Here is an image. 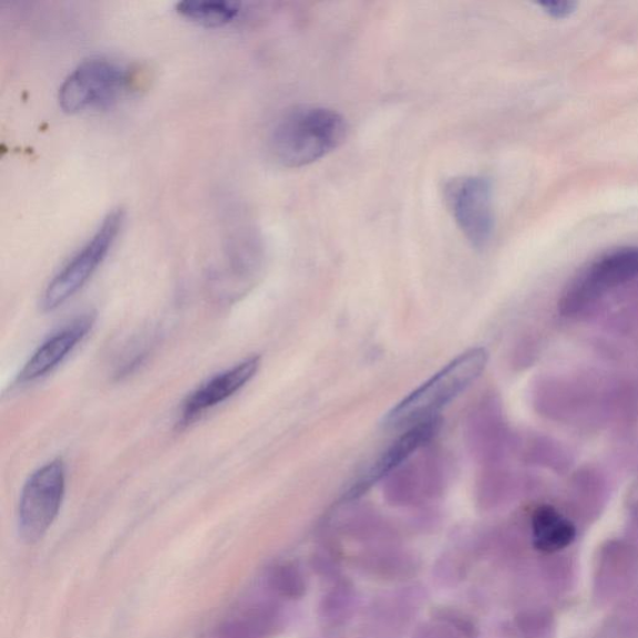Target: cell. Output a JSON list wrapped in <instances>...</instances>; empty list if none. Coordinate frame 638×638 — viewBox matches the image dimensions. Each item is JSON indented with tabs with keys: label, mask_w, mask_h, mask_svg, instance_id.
<instances>
[{
	"label": "cell",
	"mask_w": 638,
	"mask_h": 638,
	"mask_svg": "<svg viewBox=\"0 0 638 638\" xmlns=\"http://www.w3.org/2000/svg\"><path fill=\"white\" fill-rule=\"evenodd\" d=\"M280 624L279 607L270 602L256 604L225 621L215 638H270Z\"/></svg>",
	"instance_id": "obj_12"
},
{
	"label": "cell",
	"mask_w": 638,
	"mask_h": 638,
	"mask_svg": "<svg viewBox=\"0 0 638 638\" xmlns=\"http://www.w3.org/2000/svg\"><path fill=\"white\" fill-rule=\"evenodd\" d=\"M365 570L382 576V578H403L417 568L413 558L407 554H368L363 558Z\"/></svg>",
	"instance_id": "obj_16"
},
{
	"label": "cell",
	"mask_w": 638,
	"mask_h": 638,
	"mask_svg": "<svg viewBox=\"0 0 638 638\" xmlns=\"http://www.w3.org/2000/svg\"><path fill=\"white\" fill-rule=\"evenodd\" d=\"M136 84L137 74L131 67L104 57L89 58L60 86L59 106L69 114L106 109L130 94Z\"/></svg>",
	"instance_id": "obj_3"
},
{
	"label": "cell",
	"mask_w": 638,
	"mask_h": 638,
	"mask_svg": "<svg viewBox=\"0 0 638 638\" xmlns=\"http://www.w3.org/2000/svg\"><path fill=\"white\" fill-rule=\"evenodd\" d=\"M94 313L78 316L58 332L51 335L29 358L18 376V383L26 385L46 377L64 362L66 358L74 351L94 326Z\"/></svg>",
	"instance_id": "obj_8"
},
{
	"label": "cell",
	"mask_w": 638,
	"mask_h": 638,
	"mask_svg": "<svg viewBox=\"0 0 638 638\" xmlns=\"http://www.w3.org/2000/svg\"><path fill=\"white\" fill-rule=\"evenodd\" d=\"M538 6L544 13L557 20L570 18L576 12V8H578V3L575 2H542Z\"/></svg>",
	"instance_id": "obj_20"
},
{
	"label": "cell",
	"mask_w": 638,
	"mask_h": 638,
	"mask_svg": "<svg viewBox=\"0 0 638 638\" xmlns=\"http://www.w3.org/2000/svg\"><path fill=\"white\" fill-rule=\"evenodd\" d=\"M66 494V467L60 459L39 468L26 482L18 509V530L27 542L43 538L58 517Z\"/></svg>",
	"instance_id": "obj_6"
},
{
	"label": "cell",
	"mask_w": 638,
	"mask_h": 638,
	"mask_svg": "<svg viewBox=\"0 0 638 638\" xmlns=\"http://www.w3.org/2000/svg\"><path fill=\"white\" fill-rule=\"evenodd\" d=\"M123 222H126V213L121 209L110 211L102 219L87 243L71 257L47 286L41 298V307L44 311L57 310L87 285L117 242Z\"/></svg>",
	"instance_id": "obj_4"
},
{
	"label": "cell",
	"mask_w": 638,
	"mask_h": 638,
	"mask_svg": "<svg viewBox=\"0 0 638 638\" xmlns=\"http://www.w3.org/2000/svg\"><path fill=\"white\" fill-rule=\"evenodd\" d=\"M347 132V121L336 110L296 107L276 122L270 136V150L282 167L303 168L341 147Z\"/></svg>",
	"instance_id": "obj_1"
},
{
	"label": "cell",
	"mask_w": 638,
	"mask_h": 638,
	"mask_svg": "<svg viewBox=\"0 0 638 638\" xmlns=\"http://www.w3.org/2000/svg\"><path fill=\"white\" fill-rule=\"evenodd\" d=\"M313 569L322 576H333L338 572L336 554L318 552L313 555Z\"/></svg>",
	"instance_id": "obj_21"
},
{
	"label": "cell",
	"mask_w": 638,
	"mask_h": 638,
	"mask_svg": "<svg viewBox=\"0 0 638 638\" xmlns=\"http://www.w3.org/2000/svg\"><path fill=\"white\" fill-rule=\"evenodd\" d=\"M445 198L466 239L476 249H484L496 229L489 180L480 177L452 179L446 185Z\"/></svg>",
	"instance_id": "obj_7"
},
{
	"label": "cell",
	"mask_w": 638,
	"mask_h": 638,
	"mask_svg": "<svg viewBox=\"0 0 638 638\" xmlns=\"http://www.w3.org/2000/svg\"><path fill=\"white\" fill-rule=\"evenodd\" d=\"M487 363V349L472 348L460 355L388 411L385 426L393 429L409 428L436 418L442 408L476 382Z\"/></svg>",
	"instance_id": "obj_2"
},
{
	"label": "cell",
	"mask_w": 638,
	"mask_h": 638,
	"mask_svg": "<svg viewBox=\"0 0 638 638\" xmlns=\"http://www.w3.org/2000/svg\"><path fill=\"white\" fill-rule=\"evenodd\" d=\"M413 638H459L457 631L450 626L439 622L437 625L427 624L416 631Z\"/></svg>",
	"instance_id": "obj_19"
},
{
	"label": "cell",
	"mask_w": 638,
	"mask_h": 638,
	"mask_svg": "<svg viewBox=\"0 0 638 638\" xmlns=\"http://www.w3.org/2000/svg\"><path fill=\"white\" fill-rule=\"evenodd\" d=\"M177 12L193 23L219 28L233 22L242 10L241 4L226 0H183L177 4Z\"/></svg>",
	"instance_id": "obj_13"
},
{
	"label": "cell",
	"mask_w": 638,
	"mask_h": 638,
	"mask_svg": "<svg viewBox=\"0 0 638 638\" xmlns=\"http://www.w3.org/2000/svg\"><path fill=\"white\" fill-rule=\"evenodd\" d=\"M436 616L439 622L450 626L452 630L459 632L462 637L478 638V630L475 622L468 619L465 614L442 607V609L436 612Z\"/></svg>",
	"instance_id": "obj_18"
},
{
	"label": "cell",
	"mask_w": 638,
	"mask_h": 638,
	"mask_svg": "<svg viewBox=\"0 0 638 638\" xmlns=\"http://www.w3.org/2000/svg\"><path fill=\"white\" fill-rule=\"evenodd\" d=\"M638 280V246L607 253L571 282L561 297L562 316H579L604 297Z\"/></svg>",
	"instance_id": "obj_5"
},
{
	"label": "cell",
	"mask_w": 638,
	"mask_h": 638,
	"mask_svg": "<svg viewBox=\"0 0 638 638\" xmlns=\"http://www.w3.org/2000/svg\"><path fill=\"white\" fill-rule=\"evenodd\" d=\"M260 363L261 359L259 357L247 358L243 362L216 375L208 382L200 386L183 401L180 418L181 426L190 425L191 421L202 416L205 411L223 403L225 400L238 393L256 376Z\"/></svg>",
	"instance_id": "obj_9"
},
{
	"label": "cell",
	"mask_w": 638,
	"mask_h": 638,
	"mask_svg": "<svg viewBox=\"0 0 638 638\" xmlns=\"http://www.w3.org/2000/svg\"><path fill=\"white\" fill-rule=\"evenodd\" d=\"M439 428L440 420L438 417L409 427L406 433L401 435L369 468L366 476L349 491L348 497L353 499L362 496L370 487H373L376 482L383 479L413 452L423 447L426 442L438 433Z\"/></svg>",
	"instance_id": "obj_10"
},
{
	"label": "cell",
	"mask_w": 638,
	"mask_h": 638,
	"mask_svg": "<svg viewBox=\"0 0 638 638\" xmlns=\"http://www.w3.org/2000/svg\"><path fill=\"white\" fill-rule=\"evenodd\" d=\"M269 586L280 598L298 600L303 598L307 591L306 575L296 562L282 564L271 571Z\"/></svg>",
	"instance_id": "obj_15"
},
{
	"label": "cell",
	"mask_w": 638,
	"mask_h": 638,
	"mask_svg": "<svg viewBox=\"0 0 638 638\" xmlns=\"http://www.w3.org/2000/svg\"><path fill=\"white\" fill-rule=\"evenodd\" d=\"M356 606V591L348 581L339 582L319 605V617L329 625L347 622Z\"/></svg>",
	"instance_id": "obj_14"
},
{
	"label": "cell",
	"mask_w": 638,
	"mask_h": 638,
	"mask_svg": "<svg viewBox=\"0 0 638 638\" xmlns=\"http://www.w3.org/2000/svg\"><path fill=\"white\" fill-rule=\"evenodd\" d=\"M531 534L535 549L544 554H557L578 537L576 525L552 506H540L531 517Z\"/></svg>",
	"instance_id": "obj_11"
},
{
	"label": "cell",
	"mask_w": 638,
	"mask_h": 638,
	"mask_svg": "<svg viewBox=\"0 0 638 638\" xmlns=\"http://www.w3.org/2000/svg\"><path fill=\"white\" fill-rule=\"evenodd\" d=\"M517 624L525 638L550 637L551 619L548 614L525 611L518 616Z\"/></svg>",
	"instance_id": "obj_17"
}]
</instances>
